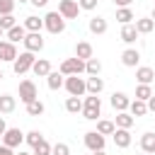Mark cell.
<instances>
[{"label":"cell","mask_w":155,"mask_h":155,"mask_svg":"<svg viewBox=\"0 0 155 155\" xmlns=\"http://www.w3.org/2000/svg\"><path fill=\"white\" fill-rule=\"evenodd\" d=\"M65 17L58 12V10H51V12H46L44 15V29L48 31V34H63L65 31Z\"/></svg>","instance_id":"1"},{"label":"cell","mask_w":155,"mask_h":155,"mask_svg":"<svg viewBox=\"0 0 155 155\" xmlns=\"http://www.w3.org/2000/svg\"><path fill=\"white\" fill-rule=\"evenodd\" d=\"M82 116L87 121H97L102 116V99H99V94H87L82 99Z\"/></svg>","instance_id":"2"},{"label":"cell","mask_w":155,"mask_h":155,"mask_svg":"<svg viewBox=\"0 0 155 155\" xmlns=\"http://www.w3.org/2000/svg\"><path fill=\"white\" fill-rule=\"evenodd\" d=\"M65 92L68 94H73V97H82V94H87V82H85V78H80V75H65Z\"/></svg>","instance_id":"3"},{"label":"cell","mask_w":155,"mask_h":155,"mask_svg":"<svg viewBox=\"0 0 155 155\" xmlns=\"http://www.w3.org/2000/svg\"><path fill=\"white\" fill-rule=\"evenodd\" d=\"M34 53L31 51H22L15 61H12V70H15V75H24V73H29L31 70V65H34Z\"/></svg>","instance_id":"4"},{"label":"cell","mask_w":155,"mask_h":155,"mask_svg":"<svg viewBox=\"0 0 155 155\" xmlns=\"http://www.w3.org/2000/svg\"><path fill=\"white\" fill-rule=\"evenodd\" d=\"M63 75H82L85 73V61L82 58H78V56H73V58H65L63 63H61V68H58Z\"/></svg>","instance_id":"5"},{"label":"cell","mask_w":155,"mask_h":155,"mask_svg":"<svg viewBox=\"0 0 155 155\" xmlns=\"http://www.w3.org/2000/svg\"><path fill=\"white\" fill-rule=\"evenodd\" d=\"M85 148L92 153V150H104V145H107V138L99 133V131H87L85 133Z\"/></svg>","instance_id":"6"},{"label":"cell","mask_w":155,"mask_h":155,"mask_svg":"<svg viewBox=\"0 0 155 155\" xmlns=\"http://www.w3.org/2000/svg\"><path fill=\"white\" fill-rule=\"evenodd\" d=\"M22 44H24V51L39 53L44 48V36H41V31H27V36H24Z\"/></svg>","instance_id":"7"},{"label":"cell","mask_w":155,"mask_h":155,"mask_svg":"<svg viewBox=\"0 0 155 155\" xmlns=\"http://www.w3.org/2000/svg\"><path fill=\"white\" fill-rule=\"evenodd\" d=\"M36 97H39V92H36L34 80H22V82H19V99H22L24 104H29V102H34Z\"/></svg>","instance_id":"8"},{"label":"cell","mask_w":155,"mask_h":155,"mask_svg":"<svg viewBox=\"0 0 155 155\" xmlns=\"http://www.w3.org/2000/svg\"><path fill=\"white\" fill-rule=\"evenodd\" d=\"M58 12H61L65 19H78L80 5H78V0H61V2H58Z\"/></svg>","instance_id":"9"},{"label":"cell","mask_w":155,"mask_h":155,"mask_svg":"<svg viewBox=\"0 0 155 155\" xmlns=\"http://www.w3.org/2000/svg\"><path fill=\"white\" fill-rule=\"evenodd\" d=\"M2 143H5L7 148H19V145L24 143V133H22L19 128H7V131L2 133Z\"/></svg>","instance_id":"10"},{"label":"cell","mask_w":155,"mask_h":155,"mask_svg":"<svg viewBox=\"0 0 155 155\" xmlns=\"http://www.w3.org/2000/svg\"><path fill=\"white\" fill-rule=\"evenodd\" d=\"M17 56H19V53H17V44L0 39V61H5V63H12Z\"/></svg>","instance_id":"11"},{"label":"cell","mask_w":155,"mask_h":155,"mask_svg":"<svg viewBox=\"0 0 155 155\" xmlns=\"http://www.w3.org/2000/svg\"><path fill=\"white\" fill-rule=\"evenodd\" d=\"M121 63H124L126 68H138V63H140V51H138V48H126V51L121 53Z\"/></svg>","instance_id":"12"},{"label":"cell","mask_w":155,"mask_h":155,"mask_svg":"<svg viewBox=\"0 0 155 155\" xmlns=\"http://www.w3.org/2000/svg\"><path fill=\"white\" fill-rule=\"evenodd\" d=\"M111 136H114V145L116 148H128L131 140H133L131 138V128H116Z\"/></svg>","instance_id":"13"},{"label":"cell","mask_w":155,"mask_h":155,"mask_svg":"<svg viewBox=\"0 0 155 155\" xmlns=\"http://www.w3.org/2000/svg\"><path fill=\"white\" fill-rule=\"evenodd\" d=\"M109 102H111V107H114L116 111H128V104H131V99H128L126 92H114Z\"/></svg>","instance_id":"14"},{"label":"cell","mask_w":155,"mask_h":155,"mask_svg":"<svg viewBox=\"0 0 155 155\" xmlns=\"http://www.w3.org/2000/svg\"><path fill=\"white\" fill-rule=\"evenodd\" d=\"M136 80H138L140 85H150V82L155 80V70L148 68V65H138V68H136Z\"/></svg>","instance_id":"15"},{"label":"cell","mask_w":155,"mask_h":155,"mask_svg":"<svg viewBox=\"0 0 155 155\" xmlns=\"http://www.w3.org/2000/svg\"><path fill=\"white\" fill-rule=\"evenodd\" d=\"M46 85H48V90H61V87L65 85V75H63L61 70H51V73L46 75Z\"/></svg>","instance_id":"16"},{"label":"cell","mask_w":155,"mask_h":155,"mask_svg":"<svg viewBox=\"0 0 155 155\" xmlns=\"http://www.w3.org/2000/svg\"><path fill=\"white\" fill-rule=\"evenodd\" d=\"M5 36H7V41H12V44H19V41H24V36H27V29H24V24H15L12 29H7V31H5Z\"/></svg>","instance_id":"17"},{"label":"cell","mask_w":155,"mask_h":155,"mask_svg":"<svg viewBox=\"0 0 155 155\" xmlns=\"http://www.w3.org/2000/svg\"><path fill=\"white\" fill-rule=\"evenodd\" d=\"M136 39H138V29H136V24H121V41L124 44H136Z\"/></svg>","instance_id":"18"},{"label":"cell","mask_w":155,"mask_h":155,"mask_svg":"<svg viewBox=\"0 0 155 155\" xmlns=\"http://www.w3.org/2000/svg\"><path fill=\"white\" fill-rule=\"evenodd\" d=\"M75 56H78V58H82V61L92 58V56H94L92 44H90V41H78V44H75Z\"/></svg>","instance_id":"19"},{"label":"cell","mask_w":155,"mask_h":155,"mask_svg":"<svg viewBox=\"0 0 155 155\" xmlns=\"http://www.w3.org/2000/svg\"><path fill=\"white\" fill-rule=\"evenodd\" d=\"M31 73H34L36 78H46V75L51 73V63H48L46 58H36L34 65H31Z\"/></svg>","instance_id":"20"},{"label":"cell","mask_w":155,"mask_h":155,"mask_svg":"<svg viewBox=\"0 0 155 155\" xmlns=\"http://www.w3.org/2000/svg\"><path fill=\"white\" fill-rule=\"evenodd\" d=\"M85 82H87V94H99L104 90V80L99 75H90V78H85Z\"/></svg>","instance_id":"21"},{"label":"cell","mask_w":155,"mask_h":155,"mask_svg":"<svg viewBox=\"0 0 155 155\" xmlns=\"http://www.w3.org/2000/svg\"><path fill=\"white\" fill-rule=\"evenodd\" d=\"M133 121H136V116H133L131 111H116V119H114L116 128H131Z\"/></svg>","instance_id":"22"},{"label":"cell","mask_w":155,"mask_h":155,"mask_svg":"<svg viewBox=\"0 0 155 155\" xmlns=\"http://www.w3.org/2000/svg\"><path fill=\"white\" fill-rule=\"evenodd\" d=\"M24 29L27 31H41L44 29V17H36V15L24 17Z\"/></svg>","instance_id":"23"},{"label":"cell","mask_w":155,"mask_h":155,"mask_svg":"<svg viewBox=\"0 0 155 155\" xmlns=\"http://www.w3.org/2000/svg\"><path fill=\"white\" fill-rule=\"evenodd\" d=\"M133 24H136L138 34H150V31L155 29V22H153V17H138Z\"/></svg>","instance_id":"24"},{"label":"cell","mask_w":155,"mask_h":155,"mask_svg":"<svg viewBox=\"0 0 155 155\" xmlns=\"http://www.w3.org/2000/svg\"><path fill=\"white\" fill-rule=\"evenodd\" d=\"M17 107V99L12 94H0V114H12Z\"/></svg>","instance_id":"25"},{"label":"cell","mask_w":155,"mask_h":155,"mask_svg":"<svg viewBox=\"0 0 155 155\" xmlns=\"http://www.w3.org/2000/svg\"><path fill=\"white\" fill-rule=\"evenodd\" d=\"M140 150L143 153H155V133L153 131H145L140 136Z\"/></svg>","instance_id":"26"},{"label":"cell","mask_w":155,"mask_h":155,"mask_svg":"<svg viewBox=\"0 0 155 155\" xmlns=\"http://www.w3.org/2000/svg\"><path fill=\"white\" fill-rule=\"evenodd\" d=\"M107 27H109V24H107V19H104V17H92V19H90V24H87V29H90L92 34H104V31H107Z\"/></svg>","instance_id":"27"},{"label":"cell","mask_w":155,"mask_h":155,"mask_svg":"<svg viewBox=\"0 0 155 155\" xmlns=\"http://www.w3.org/2000/svg\"><path fill=\"white\" fill-rule=\"evenodd\" d=\"M65 111H68V114H82V99L70 94V97L65 99Z\"/></svg>","instance_id":"28"},{"label":"cell","mask_w":155,"mask_h":155,"mask_svg":"<svg viewBox=\"0 0 155 155\" xmlns=\"http://www.w3.org/2000/svg\"><path fill=\"white\" fill-rule=\"evenodd\" d=\"M128 111H131L133 116H145V114H148V102H143V99H133V102L128 104Z\"/></svg>","instance_id":"29"},{"label":"cell","mask_w":155,"mask_h":155,"mask_svg":"<svg viewBox=\"0 0 155 155\" xmlns=\"http://www.w3.org/2000/svg\"><path fill=\"white\" fill-rule=\"evenodd\" d=\"M94 131H99L102 136H111V133L116 131V124L109 121V119H97V128H94Z\"/></svg>","instance_id":"30"},{"label":"cell","mask_w":155,"mask_h":155,"mask_svg":"<svg viewBox=\"0 0 155 155\" xmlns=\"http://www.w3.org/2000/svg\"><path fill=\"white\" fill-rule=\"evenodd\" d=\"M85 73H87V75H99V73H102V61L94 58V56L87 58V61H85Z\"/></svg>","instance_id":"31"},{"label":"cell","mask_w":155,"mask_h":155,"mask_svg":"<svg viewBox=\"0 0 155 155\" xmlns=\"http://www.w3.org/2000/svg\"><path fill=\"white\" fill-rule=\"evenodd\" d=\"M24 107H27V114H29V116H41V114L46 111V107H44V102H41L39 97H36L34 102H29V104H24Z\"/></svg>","instance_id":"32"},{"label":"cell","mask_w":155,"mask_h":155,"mask_svg":"<svg viewBox=\"0 0 155 155\" xmlns=\"http://www.w3.org/2000/svg\"><path fill=\"white\" fill-rule=\"evenodd\" d=\"M136 17H133V12H131V7H116V22H121V24H131Z\"/></svg>","instance_id":"33"},{"label":"cell","mask_w":155,"mask_h":155,"mask_svg":"<svg viewBox=\"0 0 155 155\" xmlns=\"http://www.w3.org/2000/svg\"><path fill=\"white\" fill-rule=\"evenodd\" d=\"M150 97H153V87H150V85H140V82H138V85H136V99L148 102Z\"/></svg>","instance_id":"34"},{"label":"cell","mask_w":155,"mask_h":155,"mask_svg":"<svg viewBox=\"0 0 155 155\" xmlns=\"http://www.w3.org/2000/svg\"><path fill=\"white\" fill-rule=\"evenodd\" d=\"M41 140H44V133H41V131H29V133H24V143L31 145V148L39 145Z\"/></svg>","instance_id":"35"},{"label":"cell","mask_w":155,"mask_h":155,"mask_svg":"<svg viewBox=\"0 0 155 155\" xmlns=\"http://www.w3.org/2000/svg\"><path fill=\"white\" fill-rule=\"evenodd\" d=\"M15 24H17V17H15V15H0V27H2L5 31L12 29Z\"/></svg>","instance_id":"36"},{"label":"cell","mask_w":155,"mask_h":155,"mask_svg":"<svg viewBox=\"0 0 155 155\" xmlns=\"http://www.w3.org/2000/svg\"><path fill=\"white\" fill-rule=\"evenodd\" d=\"M17 0H0V15H12Z\"/></svg>","instance_id":"37"},{"label":"cell","mask_w":155,"mask_h":155,"mask_svg":"<svg viewBox=\"0 0 155 155\" xmlns=\"http://www.w3.org/2000/svg\"><path fill=\"white\" fill-rule=\"evenodd\" d=\"M34 155H51V145H48L46 138H44L39 145H34Z\"/></svg>","instance_id":"38"},{"label":"cell","mask_w":155,"mask_h":155,"mask_svg":"<svg viewBox=\"0 0 155 155\" xmlns=\"http://www.w3.org/2000/svg\"><path fill=\"white\" fill-rule=\"evenodd\" d=\"M51 155H70L68 143H56V145H51Z\"/></svg>","instance_id":"39"},{"label":"cell","mask_w":155,"mask_h":155,"mask_svg":"<svg viewBox=\"0 0 155 155\" xmlns=\"http://www.w3.org/2000/svg\"><path fill=\"white\" fill-rule=\"evenodd\" d=\"M97 2H99V0H78L80 10H94V7H97Z\"/></svg>","instance_id":"40"},{"label":"cell","mask_w":155,"mask_h":155,"mask_svg":"<svg viewBox=\"0 0 155 155\" xmlns=\"http://www.w3.org/2000/svg\"><path fill=\"white\" fill-rule=\"evenodd\" d=\"M0 155H15V148H7L5 143L0 145Z\"/></svg>","instance_id":"41"},{"label":"cell","mask_w":155,"mask_h":155,"mask_svg":"<svg viewBox=\"0 0 155 155\" xmlns=\"http://www.w3.org/2000/svg\"><path fill=\"white\" fill-rule=\"evenodd\" d=\"M131 2H133V0H114L116 7H131Z\"/></svg>","instance_id":"42"},{"label":"cell","mask_w":155,"mask_h":155,"mask_svg":"<svg viewBox=\"0 0 155 155\" xmlns=\"http://www.w3.org/2000/svg\"><path fill=\"white\" fill-rule=\"evenodd\" d=\"M29 2H31L34 7H46V5H48V0H29Z\"/></svg>","instance_id":"43"},{"label":"cell","mask_w":155,"mask_h":155,"mask_svg":"<svg viewBox=\"0 0 155 155\" xmlns=\"http://www.w3.org/2000/svg\"><path fill=\"white\" fill-rule=\"evenodd\" d=\"M148 111H153V114H155V92H153V97L148 99Z\"/></svg>","instance_id":"44"},{"label":"cell","mask_w":155,"mask_h":155,"mask_svg":"<svg viewBox=\"0 0 155 155\" xmlns=\"http://www.w3.org/2000/svg\"><path fill=\"white\" fill-rule=\"evenodd\" d=\"M5 131H7V124H5V116H0V138H2Z\"/></svg>","instance_id":"45"},{"label":"cell","mask_w":155,"mask_h":155,"mask_svg":"<svg viewBox=\"0 0 155 155\" xmlns=\"http://www.w3.org/2000/svg\"><path fill=\"white\" fill-rule=\"evenodd\" d=\"M92 155H107L104 150H92Z\"/></svg>","instance_id":"46"},{"label":"cell","mask_w":155,"mask_h":155,"mask_svg":"<svg viewBox=\"0 0 155 155\" xmlns=\"http://www.w3.org/2000/svg\"><path fill=\"white\" fill-rule=\"evenodd\" d=\"M15 155H34V153H24V150H19V153H15Z\"/></svg>","instance_id":"47"},{"label":"cell","mask_w":155,"mask_h":155,"mask_svg":"<svg viewBox=\"0 0 155 155\" xmlns=\"http://www.w3.org/2000/svg\"><path fill=\"white\" fill-rule=\"evenodd\" d=\"M150 17H153V22H155V7H153V12H150Z\"/></svg>","instance_id":"48"},{"label":"cell","mask_w":155,"mask_h":155,"mask_svg":"<svg viewBox=\"0 0 155 155\" xmlns=\"http://www.w3.org/2000/svg\"><path fill=\"white\" fill-rule=\"evenodd\" d=\"M2 36H5V29H2V27H0V39H2Z\"/></svg>","instance_id":"49"},{"label":"cell","mask_w":155,"mask_h":155,"mask_svg":"<svg viewBox=\"0 0 155 155\" xmlns=\"http://www.w3.org/2000/svg\"><path fill=\"white\" fill-rule=\"evenodd\" d=\"M17 2H19V5H22V2H29V0H17Z\"/></svg>","instance_id":"50"},{"label":"cell","mask_w":155,"mask_h":155,"mask_svg":"<svg viewBox=\"0 0 155 155\" xmlns=\"http://www.w3.org/2000/svg\"><path fill=\"white\" fill-rule=\"evenodd\" d=\"M2 78H5V75H2V70H0V80H2Z\"/></svg>","instance_id":"51"}]
</instances>
